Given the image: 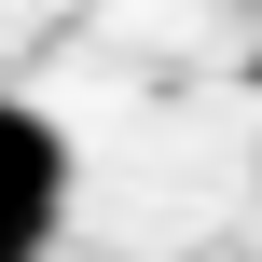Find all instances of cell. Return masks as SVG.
I'll return each mask as SVG.
<instances>
[{"instance_id":"cell-1","label":"cell","mask_w":262,"mask_h":262,"mask_svg":"<svg viewBox=\"0 0 262 262\" xmlns=\"http://www.w3.org/2000/svg\"><path fill=\"white\" fill-rule=\"evenodd\" d=\"M55 221H69V138L28 97H0V262H41Z\"/></svg>"}]
</instances>
